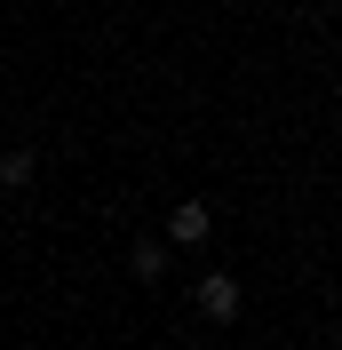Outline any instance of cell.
<instances>
[{
  "label": "cell",
  "instance_id": "cell-1",
  "mask_svg": "<svg viewBox=\"0 0 342 350\" xmlns=\"http://www.w3.org/2000/svg\"><path fill=\"white\" fill-rule=\"evenodd\" d=\"M192 303H199L207 327H231L239 310H247V286H239V271H199V279H192Z\"/></svg>",
  "mask_w": 342,
  "mask_h": 350
},
{
  "label": "cell",
  "instance_id": "cell-2",
  "mask_svg": "<svg viewBox=\"0 0 342 350\" xmlns=\"http://www.w3.org/2000/svg\"><path fill=\"white\" fill-rule=\"evenodd\" d=\"M207 231H215V207L207 199H183V207H168V231L159 239L168 247H207Z\"/></svg>",
  "mask_w": 342,
  "mask_h": 350
},
{
  "label": "cell",
  "instance_id": "cell-3",
  "mask_svg": "<svg viewBox=\"0 0 342 350\" xmlns=\"http://www.w3.org/2000/svg\"><path fill=\"white\" fill-rule=\"evenodd\" d=\"M128 271H135L144 286H159V279H168V239H135V247H128Z\"/></svg>",
  "mask_w": 342,
  "mask_h": 350
},
{
  "label": "cell",
  "instance_id": "cell-4",
  "mask_svg": "<svg viewBox=\"0 0 342 350\" xmlns=\"http://www.w3.org/2000/svg\"><path fill=\"white\" fill-rule=\"evenodd\" d=\"M32 175H40V152H16V144L0 152V191H24Z\"/></svg>",
  "mask_w": 342,
  "mask_h": 350
},
{
  "label": "cell",
  "instance_id": "cell-5",
  "mask_svg": "<svg viewBox=\"0 0 342 350\" xmlns=\"http://www.w3.org/2000/svg\"><path fill=\"white\" fill-rule=\"evenodd\" d=\"M326 350H342V319H334V334H326Z\"/></svg>",
  "mask_w": 342,
  "mask_h": 350
},
{
  "label": "cell",
  "instance_id": "cell-6",
  "mask_svg": "<svg viewBox=\"0 0 342 350\" xmlns=\"http://www.w3.org/2000/svg\"><path fill=\"white\" fill-rule=\"evenodd\" d=\"M0 152H8V144H0Z\"/></svg>",
  "mask_w": 342,
  "mask_h": 350
}]
</instances>
